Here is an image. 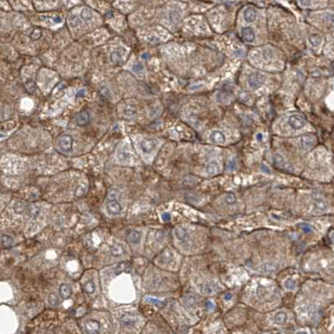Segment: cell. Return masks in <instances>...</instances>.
I'll return each mask as SVG.
<instances>
[{
	"mask_svg": "<svg viewBox=\"0 0 334 334\" xmlns=\"http://www.w3.org/2000/svg\"><path fill=\"white\" fill-rule=\"evenodd\" d=\"M225 201H226V203H229V204H232V203H234L235 201H236V198H235V196L234 195V194L230 193V194H227V195L225 196Z\"/></svg>",
	"mask_w": 334,
	"mask_h": 334,
	"instance_id": "34",
	"label": "cell"
},
{
	"mask_svg": "<svg viewBox=\"0 0 334 334\" xmlns=\"http://www.w3.org/2000/svg\"><path fill=\"white\" fill-rule=\"evenodd\" d=\"M265 76L260 73H253L249 77V85L254 90H256L264 84Z\"/></svg>",
	"mask_w": 334,
	"mask_h": 334,
	"instance_id": "1",
	"label": "cell"
},
{
	"mask_svg": "<svg viewBox=\"0 0 334 334\" xmlns=\"http://www.w3.org/2000/svg\"><path fill=\"white\" fill-rule=\"evenodd\" d=\"M25 207H26L25 203L21 202V201H19V202H16V203H15V204L13 206V209H14V211L18 213V214H21V213H23V212L24 211Z\"/></svg>",
	"mask_w": 334,
	"mask_h": 334,
	"instance_id": "28",
	"label": "cell"
},
{
	"mask_svg": "<svg viewBox=\"0 0 334 334\" xmlns=\"http://www.w3.org/2000/svg\"><path fill=\"white\" fill-rule=\"evenodd\" d=\"M40 212V209L38 207H33L30 209V214L32 217H37Z\"/></svg>",
	"mask_w": 334,
	"mask_h": 334,
	"instance_id": "35",
	"label": "cell"
},
{
	"mask_svg": "<svg viewBox=\"0 0 334 334\" xmlns=\"http://www.w3.org/2000/svg\"><path fill=\"white\" fill-rule=\"evenodd\" d=\"M85 95H86V90L85 89H80V90L78 91L77 94H76V96L78 97H81V96H84Z\"/></svg>",
	"mask_w": 334,
	"mask_h": 334,
	"instance_id": "40",
	"label": "cell"
},
{
	"mask_svg": "<svg viewBox=\"0 0 334 334\" xmlns=\"http://www.w3.org/2000/svg\"><path fill=\"white\" fill-rule=\"evenodd\" d=\"M301 3H302V5L308 6V5H309L310 1H309V0H301Z\"/></svg>",
	"mask_w": 334,
	"mask_h": 334,
	"instance_id": "45",
	"label": "cell"
},
{
	"mask_svg": "<svg viewBox=\"0 0 334 334\" xmlns=\"http://www.w3.org/2000/svg\"><path fill=\"white\" fill-rule=\"evenodd\" d=\"M86 190H87V188L85 187V186H80L79 188H76L75 190V196L77 197H82V196L85 195V193H86Z\"/></svg>",
	"mask_w": 334,
	"mask_h": 334,
	"instance_id": "32",
	"label": "cell"
},
{
	"mask_svg": "<svg viewBox=\"0 0 334 334\" xmlns=\"http://www.w3.org/2000/svg\"><path fill=\"white\" fill-rule=\"evenodd\" d=\"M274 163H275V166L278 167V168H283L284 165H285V160L282 156H281L280 154H275V157H274Z\"/></svg>",
	"mask_w": 334,
	"mask_h": 334,
	"instance_id": "25",
	"label": "cell"
},
{
	"mask_svg": "<svg viewBox=\"0 0 334 334\" xmlns=\"http://www.w3.org/2000/svg\"><path fill=\"white\" fill-rule=\"evenodd\" d=\"M262 169H263V170H264V171H265V173H267V174H268V173H269V174H270V170H269V169H266V168H265V166H262Z\"/></svg>",
	"mask_w": 334,
	"mask_h": 334,
	"instance_id": "49",
	"label": "cell"
},
{
	"mask_svg": "<svg viewBox=\"0 0 334 334\" xmlns=\"http://www.w3.org/2000/svg\"><path fill=\"white\" fill-rule=\"evenodd\" d=\"M244 17H245L246 22L251 23V22H254L256 19L257 12L253 8H246V11L244 12Z\"/></svg>",
	"mask_w": 334,
	"mask_h": 334,
	"instance_id": "14",
	"label": "cell"
},
{
	"mask_svg": "<svg viewBox=\"0 0 334 334\" xmlns=\"http://www.w3.org/2000/svg\"><path fill=\"white\" fill-rule=\"evenodd\" d=\"M122 50V48H119L117 51L113 52L112 54V60L114 63H120V61H122V55L124 54V51H126L124 49Z\"/></svg>",
	"mask_w": 334,
	"mask_h": 334,
	"instance_id": "19",
	"label": "cell"
},
{
	"mask_svg": "<svg viewBox=\"0 0 334 334\" xmlns=\"http://www.w3.org/2000/svg\"><path fill=\"white\" fill-rule=\"evenodd\" d=\"M206 171L210 175L217 174H219V171H220V167L217 163H211L208 165L207 169H206Z\"/></svg>",
	"mask_w": 334,
	"mask_h": 334,
	"instance_id": "18",
	"label": "cell"
},
{
	"mask_svg": "<svg viewBox=\"0 0 334 334\" xmlns=\"http://www.w3.org/2000/svg\"><path fill=\"white\" fill-rule=\"evenodd\" d=\"M123 248L122 246H120V245H116V246H113L112 247V250H111V253L114 256H117V255H120L123 253Z\"/></svg>",
	"mask_w": 334,
	"mask_h": 334,
	"instance_id": "26",
	"label": "cell"
},
{
	"mask_svg": "<svg viewBox=\"0 0 334 334\" xmlns=\"http://www.w3.org/2000/svg\"><path fill=\"white\" fill-rule=\"evenodd\" d=\"M206 306H207V308H209V309H213V308H214V305L211 302H207V303H206Z\"/></svg>",
	"mask_w": 334,
	"mask_h": 334,
	"instance_id": "44",
	"label": "cell"
},
{
	"mask_svg": "<svg viewBox=\"0 0 334 334\" xmlns=\"http://www.w3.org/2000/svg\"><path fill=\"white\" fill-rule=\"evenodd\" d=\"M120 321L125 326H132L136 322V318L133 316H124L121 318Z\"/></svg>",
	"mask_w": 334,
	"mask_h": 334,
	"instance_id": "21",
	"label": "cell"
},
{
	"mask_svg": "<svg viewBox=\"0 0 334 334\" xmlns=\"http://www.w3.org/2000/svg\"><path fill=\"white\" fill-rule=\"evenodd\" d=\"M1 243H2V246L4 248H10L12 245H13V239L11 238L10 236H8V235H4L1 237Z\"/></svg>",
	"mask_w": 334,
	"mask_h": 334,
	"instance_id": "22",
	"label": "cell"
},
{
	"mask_svg": "<svg viewBox=\"0 0 334 334\" xmlns=\"http://www.w3.org/2000/svg\"><path fill=\"white\" fill-rule=\"evenodd\" d=\"M262 137H263V136H262L261 133L257 134V139H258V141H261Z\"/></svg>",
	"mask_w": 334,
	"mask_h": 334,
	"instance_id": "48",
	"label": "cell"
},
{
	"mask_svg": "<svg viewBox=\"0 0 334 334\" xmlns=\"http://www.w3.org/2000/svg\"><path fill=\"white\" fill-rule=\"evenodd\" d=\"M316 142H317L316 136L314 135H312V134L304 135L301 139V143H302V147L306 150L312 148L315 145Z\"/></svg>",
	"mask_w": 334,
	"mask_h": 334,
	"instance_id": "6",
	"label": "cell"
},
{
	"mask_svg": "<svg viewBox=\"0 0 334 334\" xmlns=\"http://www.w3.org/2000/svg\"><path fill=\"white\" fill-rule=\"evenodd\" d=\"M141 240V233L137 230H131L127 235V241L131 244H137Z\"/></svg>",
	"mask_w": 334,
	"mask_h": 334,
	"instance_id": "15",
	"label": "cell"
},
{
	"mask_svg": "<svg viewBox=\"0 0 334 334\" xmlns=\"http://www.w3.org/2000/svg\"><path fill=\"white\" fill-rule=\"evenodd\" d=\"M305 122H306L305 117L299 114L292 115L289 118V125L291 126V128L295 129V130H299L302 127H303Z\"/></svg>",
	"mask_w": 334,
	"mask_h": 334,
	"instance_id": "2",
	"label": "cell"
},
{
	"mask_svg": "<svg viewBox=\"0 0 334 334\" xmlns=\"http://www.w3.org/2000/svg\"><path fill=\"white\" fill-rule=\"evenodd\" d=\"M131 270V266L128 262H121V263H119V264L116 266L114 271H115L116 275H120L121 273L130 272Z\"/></svg>",
	"mask_w": 334,
	"mask_h": 334,
	"instance_id": "11",
	"label": "cell"
},
{
	"mask_svg": "<svg viewBox=\"0 0 334 334\" xmlns=\"http://www.w3.org/2000/svg\"><path fill=\"white\" fill-rule=\"evenodd\" d=\"M242 38L246 42L250 43L255 40V33L251 28H244L242 30Z\"/></svg>",
	"mask_w": 334,
	"mask_h": 334,
	"instance_id": "12",
	"label": "cell"
},
{
	"mask_svg": "<svg viewBox=\"0 0 334 334\" xmlns=\"http://www.w3.org/2000/svg\"><path fill=\"white\" fill-rule=\"evenodd\" d=\"M235 55L237 57H241V56H244L245 53H244L243 50H237L235 52Z\"/></svg>",
	"mask_w": 334,
	"mask_h": 334,
	"instance_id": "41",
	"label": "cell"
},
{
	"mask_svg": "<svg viewBox=\"0 0 334 334\" xmlns=\"http://www.w3.org/2000/svg\"><path fill=\"white\" fill-rule=\"evenodd\" d=\"M107 208L109 214L117 215V214H120L121 210H122V206L117 201H111L109 203H107Z\"/></svg>",
	"mask_w": 334,
	"mask_h": 334,
	"instance_id": "10",
	"label": "cell"
},
{
	"mask_svg": "<svg viewBox=\"0 0 334 334\" xmlns=\"http://www.w3.org/2000/svg\"><path fill=\"white\" fill-rule=\"evenodd\" d=\"M162 219H163V221L168 222L171 219V215L169 214V213H163L162 214Z\"/></svg>",
	"mask_w": 334,
	"mask_h": 334,
	"instance_id": "38",
	"label": "cell"
},
{
	"mask_svg": "<svg viewBox=\"0 0 334 334\" xmlns=\"http://www.w3.org/2000/svg\"><path fill=\"white\" fill-rule=\"evenodd\" d=\"M49 302H50V304L51 306H56V305L58 304V302H59V299H58L56 295L51 294L50 296L49 297Z\"/></svg>",
	"mask_w": 334,
	"mask_h": 334,
	"instance_id": "33",
	"label": "cell"
},
{
	"mask_svg": "<svg viewBox=\"0 0 334 334\" xmlns=\"http://www.w3.org/2000/svg\"><path fill=\"white\" fill-rule=\"evenodd\" d=\"M302 230H303V231H304L305 233L312 232V228H311L310 226H309V225H304V224H303V225H302Z\"/></svg>",
	"mask_w": 334,
	"mask_h": 334,
	"instance_id": "39",
	"label": "cell"
},
{
	"mask_svg": "<svg viewBox=\"0 0 334 334\" xmlns=\"http://www.w3.org/2000/svg\"><path fill=\"white\" fill-rule=\"evenodd\" d=\"M80 24V18L76 15H71V16L69 18V24L73 28H75L77 27L79 24Z\"/></svg>",
	"mask_w": 334,
	"mask_h": 334,
	"instance_id": "29",
	"label": "cell"
},
{
	"mask_svg": "<svg viewBox=\"0 0 334 334\" xmlns=\"http://www.w3.org/2000/svg\"><path fill=\"white\" fill-rule=\"evenodd\" d=\"M73 139L69 135H64L60 137L59 145L63 152H69L72 148Z\"/></svg>",
	"mask_w": 334,
	"mask_h": 334,
	"instance_id": "3",
	"label": "cell"
},
{
	"mask_svg": "<svg viewBox=\"0 0 334 334\" xmlns=\"http://www.w3.org/2000/svg\"><path fill=\"white\" fill-rule=\"evenodd\" d=\"M309 41L313 46H317L321 44L322 40L320 36H318L317 35H311L310 38H309Z\"/></svg>",
	"mask_w": 334,
	"mask_h": 334,
	"instance_id": "30",
	"label": "cell"
},
{
	"mask_svg": "<svg viewBox=\"0 0 334 334\" xmlns=\"http://www.w3.org/2000/svg\"><path fill=\"white\" fill-rule=\"evenodd\" d=\"M142 59H144V60H147L148 59V57H149V55L147 53H144V54H142Z\"/></svg>",
	"mask_w": 334,
	"mask_h": 334,
	"instance_id": "47",
	"label": "cell"
},
{
	"mask_svg": "<svg viewBox=\"0 0 334 334\" xmlns=\"http://www.w3.org/2000/svg\"><path fill=\"white\" fill-rule=\"evenodd\" d=\"M143 69H144V67L142 64H136L132 66V69L135 72H141L143 70Z\"/></svg>",
	"mask_w": 334,
	"mask_h": 334,
	"instance_id": "37",
	"label": "cell"
},
{
	"mask_svg": "<svg viewBox=\"0 0 334 334\" xmlns=\"http://www.w3.org/2000/svg\"><path fill=\"white\" fill-rule=\"evenodd\" d=\"M144 300L148 303H152V304L157 305V306H162L163 304V302L162 300L158 299V298H154V297H146L144 298Z\"/></svg>",
	"mask_w": 334,
	"mask_h": 334,
	"instance_id": "31",
	"label": "cell"
},
{
	"mask_svg": "<svg viewBox=\"0 0 334 334\" xmlns=\"http://www.w3.org/2000/svg\"><path fill=\"white\" fill-rule=\"evenodd\" d=\"M157 145H158V141L156 139L147 138L144 139L141 142V148H142V152L145 153H150L155 149Z\"/></svg>",
	"mask_w": 334,
	"mask_h": 334,
	"instance_id": "4",
	"label": "cell"
},
{
	"mask_svg": "<svg viewBox=\"0 0 334 334\" xmlns=\"http://www.w3.org/2000/svg\"><path fill=\"white\" fill-rule=\"evenodd\" d=\"M209 139L212 142L221 144L225 142V136L223 132L220 131H213L209 136Z\"/></svg>",
	"mask_w": 334,
	"mask_h": 334,
	"instance_id": "9",
	"label": "cell"
},
{
	"mask_svg": "<svg viewBox=\"0 0 334 334\" xmlns=\"http://www.w3.org/2000/svg\"><path fill=\"white\" fill-rule=\"evenodd\" d=\"M91 120V116H90V113L88 112H80L79 115L76 117L75 118V122L80 125V126H83V125H86L87 123L90 122Z\"/></svg>",
	"mask_w": 334,
	"mask_h": 334,
	"instance_id": "13",
	"label": "cell"
},
{
	"mask_svg": "<svg viewBox=\"0 0 334 334\" xmlns=\"http://www.w3.org/2000/svg\"><path fill=\"white\" fill-rule=\"evenodd\" d=\"M313 206L318 211H324L327 208V203L323 198L318 194L313 195Z\"/></svg>",
	"mask_w": 334,
	"mask_h": 334,
	"instance_id": "7",
	"label": "cell"
},
{
	"mask_svg": "<svg viewBox=\"0 0 334 334\" xmlns=\"http://www.w3.org/2000/svg\"><path fill=\"white\" fill-rule=\"evenodd\" d=\"M80 16H81L83 20H85V21H89V20H91V18H92V12H91V10L90 9V8H85L82 11H81V13H80Z\"/></svg>",
	"mask_w": 334,
	"mask_h": 334,
	"instance_id": "23",
	"label": "cell"
},
{
	"mask_svg": "<svg viewBox=\"0 0 334 334\" xmlns=\"http://www.w3.org/2000/svg\"><path fill=\"white\" fill-rule=\"evenodd\" d=\"M232 294L231 293H226V294L225 295V297H224V298H225V301H230V300L232 299Z\"/></svg>",
	"mask_w": 334,
	"mask_h": 334,
	"instance_id": "42",
	"label": "cell"
},
{
	"mask_svg": "<svg viewBox=\"0 0 334 334\" xmlns=\"http://www.w3.org/2000/svg\"><path fill=\"white\" fill-rule=\"evenodd\" d=\"M85 330L87 333H98L100 332V323L96 320H88L85 323Z\"/></svg>",
	"mask_w": 334,
	"mask_h": 334,
	"instance_id": "8",
	"label": "cell"
},
{
	"mask_svg": "<svg viewBox=\"0 0 334 334\" xmlns=\"http://www.w3.org/2000/svg\"><path fill=\"white\" fill-rule=\"evenodd\" d=\"M96 290V286L93 281H87L84 286V291L86 294H91Z\"/></svg>",
	"mask_w": 334,
	"mask_h": 334,
	"instance_id": "24",
	"label": "cell"
},
{
	"mask_svg": "<svg viewBox=\"0 0 334 334\" xmlns=\"http://www.w3.org/2000/svg\"><path fill=\"white\" fill-rule=\"evenodd\" d=\"M286 319H287V317H286V314L283 312H280L275 314V317H274V321L276 324H283L286 322Z\"/></svg>",
	"mask_w": 334,
	"mask_h": 334,
	"instance_id": "20",
	"label": "cell"
},
{
	"mask_svg": "<svg viewBox=\"0 0 334 334\" xmlns=\"http://www.w3.org/2000/svg\"><path fill=\"white\" fill-rule=\"evenodd\" d=\"M219 290V287L216 284L214 283H203L199 286V291L203 295L208 296L212 295L214 292H216Z\"/></svg>",
	"mask_w": 334,
	"mask_h": 334,
	"instance_id": "5",
	"label": "cell"
},
{
	"mask_svg": "<svg viewBox=\"0 0 334 334\" xmlns=\"http://www.w3.org/2000/svg\"><path fill=\"white\" fill-rule=\"evenodd\" d=\"M53 20L55 24H60V23H61L62 22V19L60 17H55V18H54Z\"/></svg>",
	"mask_w": 334,
	"mask_h": 334,
	"instance_id": "43",
	"label": "cell"
},
{
	"mask_svg": "<svg viewBox=\"0 0 334 334\" xmlns=\"http://www.w3.org/2000/svg\"><path fill=\"white\" fill-rule=\"evenodd\" d=\"M174 235L176 236L177 239H179V241H185L187 240L188 232L187 230L182 227H178L174 230Z\"/></svg>",
	"mask_w": 334,
	"mask_h": 334,
	"instance_id": "16",
	"label": "cell"
},
{
	"mask_svg": "<svg viewBox=\"0 0 334 334\" xmlns=\"http://www.w3.org/2000/svg\"><path fill=\"white\" fill-rule=\"evenodd\" d=\"M284 286L285 288L287 289V290H290V291H293L296 288V282H295L294 280H292L291 278H288L286 279L285 282H284Z\"/></svg>",
	"mask_w": 334,
	"mask_h": 334,
	"instance_id": "27",
	"label": "cell"
},
{
	"mask_svg": "<svg viewBox=\"0 0 334 334\" xmlns=\"http://www.w3.org/2000/svg\"><path fill=\"white\" fill-rule=\"evenodd\" d=\"M60 295L63 299H68L71 295V290L67 285L63 284L60 287Z\"/></svg>",
	"mask_w": 334,
	"mask_h": 334,
	"instance_id": "17",
	"label": "cell"
},
{
	"mask_svg": "<svg viewBox=\"0 0 334 334\" xmlns=\"http://www.w3.org/2000/svg\"><path fill=\"white\" fill-rule=\"evenodd\" d=\"M229 167H230V169H234L235 167V161H231L230 163H229Z\"/></svg>",
	"mask_w": 334,
	"mask_h": 334,
	"instance_id": "46",
	"label": "cell"
},
{
	"mask_svg": "<svg viewBox=\"0 0 334 334\" xmlns=\"http://www.w3.org/2000/svg\"><path fill=\"white\" fill-rule=\"evenodd\" d=\"M163 256H164V260H163V262H169L174 258V255L171 252H167Z\"/></svg>",
	"mask_w": 334,
	"mask_h": 334,
	"instance_id": "36",
	"label": "cell"
}]
</instances>
